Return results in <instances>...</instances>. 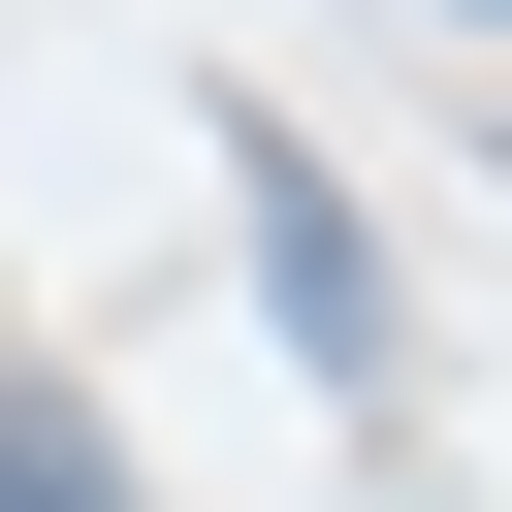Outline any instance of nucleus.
<instances>
[{
  "instance_id": "f03ea898",
  "label": "nucleus",
  "mask_w": 512,
  "mask_h": 512,
  "mask_svg": "<svg viewBox=\"0 0 512 512\" xmlns=\"http://www.w3.org/2000/svg\"><path fill=\"white\" fill-rule=\"evenodd\" d=\"M0 512H128V448H96V416H32V384H0Z\"/></svg>"
},
{
  "instance_id": "f257e3e1",
  "label": "nucleus",
  "mask_w": 512,
  "mask_h": 512,
  "mask_svg": "<svg viewBox=\"0 0 512 512\" xmlns=\"http://www.w3.org/2000/svg\"><path fill=\"white\" fill-rule=\"evenodd\" d=\"M256 256H288V352H384V288H352V192L256 128Z\"/></svg>"
}]
</instances>
